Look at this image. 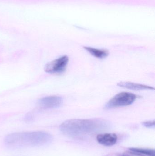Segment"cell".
<instances>
[{"label":"cell","instance_id":"cell-1","mask_svg":"<svg viewBox=\"0 0 155 156\" xmlns=\"http://www.w3.org/2000/svg\"><path fill=\"white\" fill-rule=\"evenodd\" d=\"M110 126V123L103 119H74L63 122L60 126V129L66 135L79 137L104 131Z\"/></svg>","mask_w":155,"mask_h":156},{"label":"cell","instance_id":"cell-2","mask_svg":"<svg viewBox=\"0 0 155 156\" xmlns=\"http://www.w3.org/2000/svg\"><path fill=\"white\" fill-rule=\"evenodd\" d=\"M52 140L50 134L38 131L10 134L5 137L4 142L9 147L17 148L45 145Z\"/></svg>","mask_w":155,"mask_h":156},{"label":"cell","instance_id":"cell-3","mask_svg":"<svg viewBox=\"0 0 155 156\" xmlns=\"http://www.w3.org/2000/svg\"><path fill=\"white\" fill-rule=\"evenodd\" d=\"M137 96L134 94L127 92H123L115 95L106 103L104 108L106 110L128 106L136 101Z\"/></svg>","mask_w":155,"mask_h":156},{"label":"cell","instance_id":"cell-4","mask_svg":"<svg viewBox=\"0 0 155 156\" xmlns=\"http://www.w3.org/2000/svg\"><path fill=\"white\" fill-rule=\"evenodd\" d=\"M69 61V58L63 56L46 64L44 70L49 74H61L65 71Z\"/></svg>","mask_w":155,"mask_h":156},{"label":"cell","instance_id":"cell-5","mask_svg":"<svg viewBox=\"0 0 155 156\" xmlns=\"http://www.w3.org/2000/svg\"><path fill=\"white\" fill-rule=\"evenodd\" d=\"M38 103L45 109H52L60 107L63 103V99L59 96H49L39 100Z\"/></svg>","mask_w":155,"mask_h":156},{"label":"cell","instance_id":"cell-6","mask_svg":"<svg viewBox=\"0 0 155 156\" xmlns=\"http://www.w3.org/2000/svg\"><path fill=\"white\" fill-rule=\"evenodd\" d=\"M97 142L105 146H112L116 144L117 136L115 133H104L99 134L96 137Z\"/></svg>","mask_w":155,"mask_h":156},{"label":"cell","instance_id":"cell-7","mask_svg":"<svg viewBox=\"0 0 155 156\" xmlns=\"http://www.w3.org/2000/svg\"><path fill=\"white\" fill-rule=\"evenodd\" d=\"M118 86L122 88L134 90H154V88L140 83H135L131 82H121L117 84Z\"/></svg>","mask_w":155,"mask_h":156},{"label":"cell","instance_id":"cell-8","mask_svg":"<svg viewBox=\"0 0 155 156\" xmlns=\"http://www.w3.org/2000/svg\"><path fill=\"white\" fill-rule=\"evenodd\" d=\"M84 48L91 55L96 58H103L107 57L109 55V51L106 49H98L90 47H84Z\"/></svg>","mask_w":155,"mask_h":156},{"label":"cell","instance_id":"cell-9","mask_svg":"<svg viewBox=\"0 0 155 156\" xmlns=\"http://www.w3.org/2000/svg\"><path fill=\"white\" fill-rule=\"evenodd\" d=\"M129 150L141 154H144L148 156H155L154 149H147L142 148H130Z\"/></svg>","mask_w":155,"mask_h":156},{"label":"cell","instance_id":"cell-10","mask_svg":"<svg viewBox=\"0 0 155 156\" xmlns=\"http://www.w3.org/2000/svg\"><path fill=\"white\" fill-rule=\"evenodd\" d=\"M122 156H144L143 154H139V153H136L133 151H126L124 152Z\"/></svg>","mask_w":155,"mask_h":156},{"label":"cell","instance_id":"cell-11","mask_svg":"<svg viewBox=\"0 0 155 156\" xmlns=\"http://www.w3.org/2000/svg\"><path fill=\"white\" fill-rule=\"evenodd\" d=\"M143 125L147 128H152L155 126V121H147L143 122Z\"/></svg>","mask_w":155,"mask_h":156}]
</instances>
